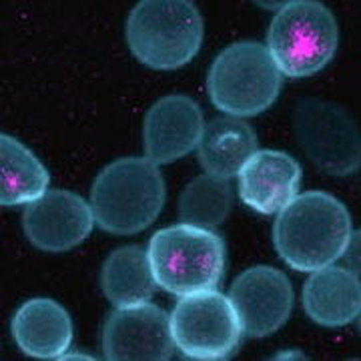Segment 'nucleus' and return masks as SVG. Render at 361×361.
<instances>
[{
    "instance_id": "obj_1",
    "label": "nucleus",
    "mask_w": 361,
    "mask_h": 361,
    "mask_svg": "<svg viewBox=\"0 0 361 361\" xmlns=\"http://www.w3.org/2000/svg\"><path fill=\"white\" fill-rule=\"evenodd\" d=\"M348 207L325 191L295 195L273 225V247L295 271H317L348 253L351 241Z\"/></svg>"
},
{
    "instance_id": "obj_2",
    "label": "nucleus",
    "mask_w": 361,
    "mask_h": 361,
    "mask_svg": "<svg viewBox=\"0 0 361 361\" xmlns=\"http://www.w3.org/2000/svg\"><path fill=\"white\" fill-rule=\"evenodd\" d=\"M167 201L159 165L147 157H123L97 175L90 189L94 223L111 235H135L153 225Z\"/></svg>"
},
{
    "instance_id": "obj_3",
    "label": "nucleus",
    "mask_w": 361,
    "mask_h": 361,
    "mask_svg": "<svg viewBox=\"0 0 361 361\" xmlns=\"http://www.w3.org/2000/svg\"><path fill=\"white\" fill-rule=\"evenodd\" d=\"M203 35V16L191 0H141L125 26L135 59L155 71H177L191 63Z\"/></svg>"
},
{
    "instance_id": "obj_4",
    "label": "nucleus",
    "mask_w": 361,
    "mask_h": 361,
    "mask_svg": "<svg viewBox=\"0 0 361 361\" xmlns=\"http://www.w3.org/2000/svg\"><path fill=\"white\" fill-rule=\"evenodd\" d=\"M147 253L157 285L177 297L217 289L227 265L219 233L183 223L159 229Z\"/></svg>"
},
{
    "instance_id": "obj_5",
    "label": "nucleus",
    "mask_w": 361,
    "mask_h": 361,
    "mask_svg": "<svg viewBox=\"0 0 361 361\" xmlns=\"http://www.w3.org/2000/svg\"><path fill=\"white\" fill-rule=\"evenodd\" d=\"M283 75L265 44L239 40L217 54L207 75V92L215 109L247 118L265 113L277 101Z\"/></svg>"
},
{
    "instance_id": "obj_6",
    "label": "nucleus",
    "mask_w": 361,
    "mask_h": 361,
    "mask_svg": "<svg viewBox=\"0 0 361 361\" xmlns=\"http://www.w3.org/2000/svg\"><path fill=\"white\" fill-rule=\"evenodd\" d=\"M339 44L334 13L317 0H293L273 16L267 32V51L279 73L303 78L331 63Z\"/></svg>"
},
{
    "instance_id": "obj_7",
    "label": "nucleus",
    "mask_w": 361,
    "mask_h": 361,
    "mask_svg": "<svg viewBox=\"0 0 361 361\" xmlns=\"http://www.w3.org/2000/svg\"><path fill=\"white\" fill-rule=\"evenodd\" d=\"M293 135L303 155L325 175L348 177L360 169V127L334 101L301 99L293 109Z\"/></svg>"
},
{
    "instance_id": "obj_8",
    "label": "nucleus",
    "mask_w": 361,
    "mask_h": 361,
    "mask_svg": "<svg viewBox=\"0 0 361 361\" xmlns=\"http://www.w3.org/2000/svg\"><path fill=\"white\" fill-rule=\"evenodd\" d=\"M175 348L187 360L221 361L241 341V325L229 297L217 289L180 297L171 313Z\"/></svg>"
},
{
    "instance_id": "obj_9",
    "label": "nucleus",
    "mask_w": 361,
    "mask_h": 361,
    "mask_svg": "<svg viewBox=\"0 0 361 361\" xmlns=\"http://www.w3.org/2000/svg\"><path fill=\"white\" fill-rule=\"evenodd\" d=\"M235 315L245 337H267L281 329L293 311V285L283 271L255 265L235 277L229 289Z\"/></svg>"
},
{
    "instance_id": "obj_10",
    "label": "nucleus",
    "mask_w": 361,
    "mask_h": 361,
    "mask_svg": "<svg viewBox=\"0 0 361 361\" xmlns=\"http://www.w3.org/2000/svg\"><path fill=\"white\" fill-rule=\"evenodd\" d=\"M175 339L165 310L142 303L109 313L103 325V355L109 361H167Z\"/></svg>"
},
{
    "instance_id": "obj_11",
    "label": "nucleus",
    "mask_w": 361,
    "mask_h": 361,
    "mask_svg": "<svg viewBox=\"0 0 361 361\" xmlns=\"http://www.w3.org/2000/svg\"><path fill=\"white\" fill-rule=\"evenodd\" d=\"M90 203L80 195L52 189L37 201L26 203L23 229L26 239L40 251L63 253L78 247L92 231Z\"/></svg>"
},
{
    "instance_id": "obj_12",
    "label": "nucleus",
    "mask_w": 361,
    "mask_h": 361,
    "mask_svg": "<svg viewBox=\"0 0 361 361\" xmlns=\"http://www.w3.org/2000/svg\"><path fill=\"white\" fill-rule=\"evenodd\" d=\"M203 127V111L191 97L169 94L159 99L142 123L145 157L155 165L179 161L199 147Z\"/></svg>"
},
{
    "instance_id": "obj_13",
    "label": "nucleus",
    "mask_w": 361,
    "mask_h": 361,
    "mask_svg": "<svg viewBox=\"0 0 361 361\" xmlns=\"http://www.w3.org/2000/svg\"><path fill=\"white\" fill-rule=\"evenodd\" d=\"M301 185V165L285 151L261 149L239 173V197L263 215L279 213Z\"/></svg>"
},
{
    "instance_id": "obj_14",
    "label": "nucleus",
    "mask_w": 361,
    "mask_h": 361,
    "mask_svg": "<svg viewBox=\"0 0 361 361\" xmlns=\"http://www.w3.org/2000/svg\"><path fill=\"white\" fill-rule=\"evenodd\" d=\"M11 329L18 349L35 360H61L73 343L68 311L49 297H37L20 305Z\"/></svg>"
},
{
    "instance_id": "obj_15",
    "label": "nucleus",
    "mask_w": 361,
    "mask_h": 361,
    "mask_svg": "<svg viewBox=\"0 0 361 361\" xmlns=\"http://www.w3.org/2000/svg\"><path fill=\"white\" fill-rule=\"evenodd\" d=\"M303 307L311 322L322 327H343L361 311L360 273L327 265L313 271L303 285Z\"/></svg>"
},
{
    "instance_id": "obj_16",
    "label": "nucleus",
    "mask_w": 361,
    "mask_h": 361,
    "mask_svg": "<svg viewBox=\"0 0 361 361\" xmlns=\"http://www.w3.org/2000/svg\"><path fill=\"white\" fill-rule=\"evenodd\" d=\"M257 153V133L245 118L217 116L203 127L197 147L199 163L207 175L229 180L241 173Z\"/></svg>"
},
{
    "instance_id": "obj_17",
    "label": "nucleus",
    "mask_w": 361,
    "mask_h": 361,
    "mask_svg": "<svg viewBox=\"0 0 361 361\" xmlns=\"http://www.w3.org/2000/svg\"><path fill=\"white\" fill-rule=\"evenodd\" d=\"M101 289L116 310L149 303L155 295L157 281L147 249L141 245L115 249L104 259Z\"/></svg>"
},
{
    "instance_id": "obj_18",
    "label": "nucleus",
    "mask_w": 361,
    "mask_h": 361,
    "mask_svg": "<svg viewBox=\"0 0 361 361\" xmlns=\"http://www.w3.org/2000/svg\"><path fill=\"white\" fill-rule=\"evenodd\" d=\"M49 171L37 155L11 135H0V205L37 201L47 193Z\"/></svg>"
},
{
    "instance_id": "obj_19",
    "label": "nucleus",
    "mask_w": 361,
    "mask_h": 361,
    "mask_svg": "<svg viewBox=\"0 0 361 361\" xmlns=\"http://www.w3.org/2000/svg\"><path fill=\"white\" fill-rule=\"evenodd\" d=\"M231 209V183L211 175H199L180 193L179 223L215 229L229 217Z\"/></svg>"
}]
</instances>
